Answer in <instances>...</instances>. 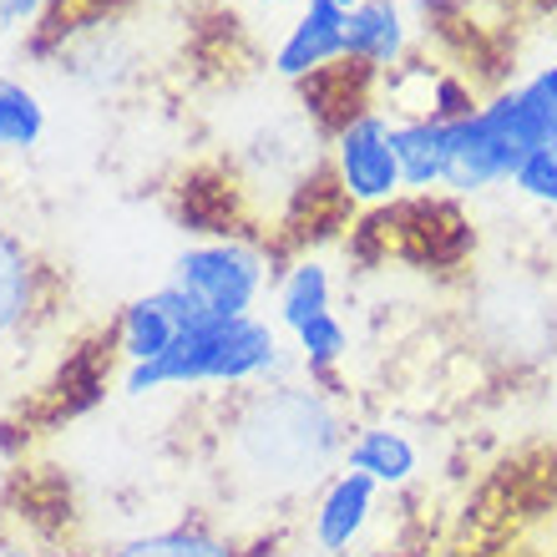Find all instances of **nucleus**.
Listing matches in <instances>:
<instances>
[{
	"label": "nucleus",
	"instance_id": "6ab92c4d",
	"mask_svg": "<svg viewBox=\"0 0 557 557\" xmlns=\"http://www.w3.org/2000/svg\"><path fill=\"white\" fill-rule=\"evenodd\" d=\"M253 5H264V11H289V5H305V0H253Z\"/></svg>",
	"mask_w": 557,
	"mask_h": 557
},
{
	"label": "nucleus",
	"instance_id": "423d86ee",
	"mask_svg": "<svg viewBox=\"0 0 557 557\" xmlns=\"http://www.w3.org/2000/svg\"><path fill=\"white\" fill-rule=\"evenodd\" d=\"M375 497H381V486L370 482L366 471H335V476L324 482L314 512H309V537H314V547L330 557L355 553L360 537H366V528L375 522Z\"/></svg>",
	"mask_w": 557,
	"mask_h": 557
},
{
	"label": "nucleus",
	"instance_id": "2eb2a0df",
	"mask_svg": "<svg viewBox=\"0 0 557 557\" xmlns=\"http://www.w3.org/2000/svg\"><path fill=\"white\" fill-rule=\"evenodd\" d=\"M294 345H299V360H305L309 375H320V370H335L345 355H350V330L339 320L335 309L320 314V320H309L294 330Z\"/></svg>",
	"mask_w": 557,
	"mask_h": 557
},
{
	"label": "nucleus",
	"instance_id": "aec40b11",
	"mask_svg": "<svg viewBox=\"0 0 557 557\" xmlns=\"http://www.w3.org/2000/svg\"><path fill=\"white\" fill-rule=\"evenodd\" d=\"M330 5H339V11H355V5H360V0H330Z\"/></svg>",
	"mask_w": 557,
	"mask_h": 557
},
{
	"label": "nucleus",
	"instance_id": "1a4fd4ad",
	"mask_svg": "<svg viewBox=\"0 0 557 557\" xmlns=\"http://www.w3.org/2000/svg\"><path fill=\"white\" fill-rule=\"evenodd\" d=\"M345 471H366L375 486H406L421 471V446L396 425H360L345 441Z\"/></svg>",
	"mask_w": 557,
	"mask_h": 557
},
{
	"label": "nucleus",
	"instance_id": "0eeeda50",
	"mask_svg": "<svg viewBox=\"0 0 557 557\" xmlns=\"http://www.w3.org/2000/svg\"><path fill=\"white\" fill-rule=\"evenodd\" d=\"M345 15L350 11H339L330 0H305L274 51V72L284 82H314L324 76V66L345 61Z\"/></svg>",
	"mask_w": 557,
	"mask_h": 557
},
{
	"label": "nucleus",
	"instance_id": "dca6fc26",
	"mask_svg": "<svg viewBox=\"0 0 557 557\" xmlns=\"http://www.w3.org/2000/svg\"><path fill=\"white\" fill-rule=\"evenodd\" d=\"M512 188L528 198V203H543L557 213V143L537 147L532 158H522V168L512 173Z\"/></svg>",
	"mask_w": 557,
	"mask_h": 557
},
{
	"label": "nucleus",
	"instance_id": "ddd939ff",
	"mask_svg": "<svg viewBox=\"0 0 557 557\" xmlns=\"http://www.w3.org/2000/svg\"><path fill=\"white\" fill-rule=\"evenodd\" d=\"M46 137V107L41 97L26 87V82H15V76L0 72V147H11V152H26Z\"/></svg>",
	"mask_w": 557,
	"mask_h": 557
},
{
	"label": "nucleus",
	"instance_id": "f3484780",
	"mask_svg": "<svg viewBox=\"0 0 557 557\" xmlns=\"http://www.w3.org/2000/svg\"><path fill=\"white\" fill-rule=\"evenodd\" d=\"M46 11V0H0V30H21Z\"/></svg>",
	"mask_w": 557,
	"mask_h": 557
},
{
	"label": "nucleus",
	"instance_id": "7ed1b4c3",
	"mask_svg": "<svg viewBox=\"0 0 557 557\" xmlns=\"http://www.w3.org/2000/svg\"><path fill=\"white\" fill-rule=\"evenodd\" d=\"M284 370V350H278V330L264 320H208L188 335H177V345L147 366H127L122 391L127 396H152L168 385H249L278 375Z\"/></svg>",
	"mask_w": 557,
	"mask_h": 557
},
{
	"label": "nucleus",
	"instance_id": "20e7f679",
	"mask_svg": "<svg viewBox=\"0 0 557 557\" xmlns=\"http://www.w3.org/2000/svg\"><path fill=\"white\" fill-rule=\"evenodd\" d=\"M173 284L219 320H249V309L269 284V259L244 238H213L177 253Z\"/></svg>",
	"mask_w": 557,
	"mask_h": 557
},
{
	"label": "nucleus",
	"instance_id": "6e6552de",
	"mask_svg": "<svg viewBox=\"0 0 557 557\" xmlns=\"http://www.w3.org/2000/svg\"><path fill=\"white\" fill-rule=\"evenodd\" d=\"M411 51V15L400 0H360L345 15V66L355 72H396Z\"/></svg>",
	"mask_w": 557,
	"mask_h": 557
},
{
	"label": "nucleus",
	"instance_id": "39448f33",
	"mask_svg": "<svg viewBox=\"0 0 557 557\" xmlns=\"http://www.w3.org/2000/svg\"><path fill=\"white\" fill-rule=\"evenodd\" d=\"M335 183L355 208H385L396 203L406 183H400V162L391 147V117L375 107H360L335 127Z\"/></svg>",
	"mask_w": 557,
	"mask_h": 557
},
{
	"label": "nucleus",
	"instance_id": "412c9836",
	"mask_svg": "<svg viewBox=\"0 0 557 557\" xmlns=\"http://www.w3.org/2000/svg\"><path fill=\"white\" fill-rule=\"evenodd\" d=\"M0 557H41V553H15V547H11V553H0Z\"/></svg>",
	"mask_w": 557,
	"mask_h": 557
},
{
	"label": "nucleus",
	"instance_id": "4468645a",
	"mask_svg": "<svg viewBox=\"0 0 557 557\" xmlns=\"http://www.w3.org/2000/svg\"><path fill=\"white\" fill-rule=\"evenodd\" d=\"M107 557H238V553L223 537H213L208 528H162L112 547Z\"/></svg>",
	"mask_w": 557,
	"mask_h": 557
},
{
	"label": "nucleus",
	"instance_id": "a211bd4d",
	"mask_svg": "<svg viewBox=\"0 0 557 557\" xmlns=\"http://www.w3.org/2000/svg\"><path fill=\"white\" fill-rule=\"evenodd\" d=\"M528 87L537 91V102H543L547 112H553V117H557V61H553V66H543V72L532 76Z\"/></svg>",
	"mask_w": 557,
	"mask_h": 557
},
{
	"label": "nucleus",
	"instance_id": "f257e3e1",
	"mask_svg": "<svg viewBox=\"0 0 557 557\" xmlns=\"http://www.w3.org/2000/svg\"><path fill=\"white\" fill-rule=\"evenodd\" d=\"M339 411L309 385H274L264 396L244 400L234 416V476L264 497H289L324 476V467L345 456Z\"/></svg>",
	"mask_w": 557,
	"mask_h": 557
},
{
	"label": "nucleus",
	"instance_id": "9b49d317",
	"mask_svg": "<svg viewBox=\"0 0 557 557\" xmlns=\"http://www.w3.org/2000/svg\"><path fill=\"white\" fill-rule=\"evenodd\" d=\"M36 284H41V274H36L30 249L0 223V345L26 330L30 309H36Z\"/></svg>",
	"mask_w": 557,
	"mask_h": 557
},
{
	"label": "nucleus",
	"instance_id": "5701e85b",
	"mask_svg": "<svg viewBox=\"0 0 557 557\" xmlns=\"http://www.w3.org/2000/svg\"><path fill=\"white\" fill-rule=\"evenodd\" d=\"M553 431H557V416H553Z\"/></svg>",
	"mask_w": 557,
	"mask_h": 557
},
{
	"label": "nucleus",
	"instance_id": "9d476101",
	"mask_svg": "<svg viewBox=\"0 0 557 557\" xmlns=\"http://www.w3.org/2000/svg\"><path fill=\"white\" fill-rule=\"evenodd\" d=\"M446 127L451 122H431V117L391 122V147H396L406 193H431L446 183Z\"/></svg>",
	"mask_w": 557,
	"mask_h": 557
},
{
	"label": "nucleus",
	"instance_id": "f8f14e48",
	"mask_svg": "<svg viewBox=\"0 0 557 557\" xmlns=\"http://www.w3.org/2000/svg\"><path fill=\"white\" fill-rule=\"evenodd\" d=\"M335 309V284H330V269L320 259H299V264L284 274L278 284V324L284 330H299V324L320 320Z\"/></svg>",
	"mask_w": 557,
	"mask_h": 557
},
{
	"label": "nucleus",
	"instance_id": "f03ea898",
	"mask_svg": "<svg viewBox=\"0 0 557 557\" xmlns=\"http://www.w3.org/2000/svg\"><path fill=\"white\" fill-rule=\"evenodd\" d=\"M557 143V117L537 102V91L507 87L497 97H486L471 117L446 127V183L456 198L471 193L502 188L512 183V173L522 168V158H532L537 147Z\"/></svg>",
	"mask_w": 557,
	"mask_h": 557
},
{
	"label": "nucleus",
	"instance_id": "4be33fe9",
	"mask_svg": "<svg viewBox=\"0 0 557 557\" xmlns=\"http://www.w3.org/2000/svg\"><path fill=\"white\" fill-rule=\"evenodd\" d=\"M553 385H557V366H553Z\"/></svg>",
	"mask_w": 557,
	"mask_h": 557
}]
</instances>
